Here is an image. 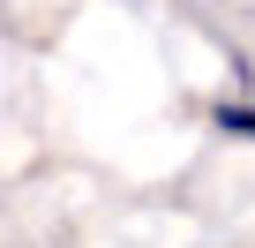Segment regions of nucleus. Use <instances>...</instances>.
<instances>
[{
    "mask_svg": "<svg viewBox=\"0 0 255 248\" xmlns=\"http://www.w3.org/2000/svg\"><path fill=\"white\" fill-rule=\"evenodd\" d=\"M218 128H233V136H255V105H225V113H218Z\"/></svg>",
    "mask_w": 255,
    "mask_h": 248,
    "instance_id": "obj_1",
    "label": "nucleus"
}]
</instances>
